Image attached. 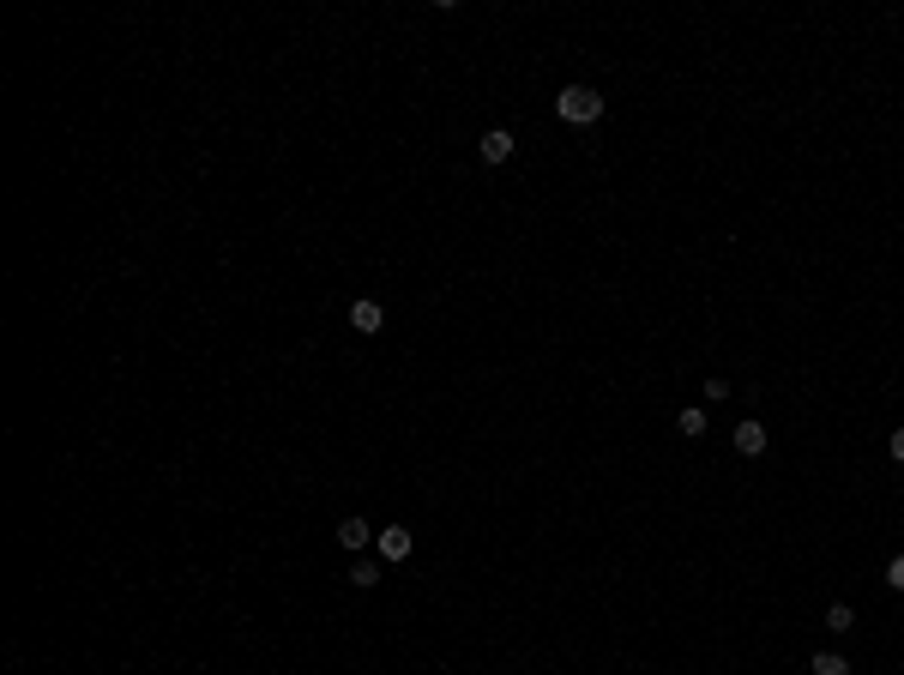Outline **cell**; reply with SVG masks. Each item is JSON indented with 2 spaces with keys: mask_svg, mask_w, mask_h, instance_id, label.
<instances>
[{
  "mask_svg": "<svg viewBox=\"0 0 904 675\" xmlns=\"http://www.w3.org/2000/svg\"><path fill=\"white\" fill-rule=\"evenodd\" d=\"M603 109H609V103H603V91H591V85H567L561 97H555V115H561L567 127H597Z\"/></svg>",
  "mask_w": 904,
  "mask_h": 675,
  "instance_id": "obj_1",
  "label": "cell"
},
{
  "mask_svg": "<svg viewBox=\"0 0 904 675\" xmlns=\"http://www.w3.org/2000/svg\"><path fill=\"white\" fill-rule=\"evenodd\" d=\"M729 440H736V453H742V458H760L772 435L760 428V417H747V422H736V435H729Z\"/></svg>",
  "mask_w": 904,
  "mask_h": 675,
  "instance_id": "obj_2",
  "label": "cell"
},
{
  "mask_svg": "<svg viewBox=\"0 0 904 675\" xmlns=\"http://www.w3.org/2000/svg\"><path fill=\"white\" fill-rule=\"evenodd\" d=\"M350 326H356V332H386V308H380V302H368V296L350 302Z\"/></svg>",
  "mask_w": 904,
  "mask_h": 675,
  "instance_id": "obj_3",
  "label": "cell"
},
{
  "mask_svg": "<svg viewBox=\"0 0 904 675\" xmlns=\"http://www.w3.org/2000/svg\"><path fill=\"white\" fill-rule=\"evenodd\" d=\"M513 145H519V140H513L506 127H488L477 151H482V163H506V158H513Z\"/></svg>",
  "mask_w": 904,
  "mask_h": 675,
  "instance_id": "obj_4",
  "label": "cell"
},
{
  "mask_svg": "<svg viewBox=\"0 0 904 675\" xmlns=\"http://www.w3.org/2000/svg\"><path fill=\"white\" fill-rule=\"evenodd\" d=\"M338 543H344V549H356V555H362V549L374 543V525H368V518H362V513H350V518H344V525H338Z\"/></svg>",
  "mask_w": 904,
  "mask_h": 675,
  "instance_id": "obj_5",
  "label": "cell"
},
{
  "mask_svg": "<svg viewBox=\"0 0 904 675\" xmlns=\"http://www.w3.org/2000/svg\"><path fill=\"white\" fill-rule=\"evenodd\" d=\"M380 555H386V561H404V555H410V531H404V525H386V531H380Z\"/></svg>",
  "mask_w": 904,
  "mask_h": 675,
  "instance_id": "obj_6",
  "label": "cell"
},
{
  "mask_svg": "<svg viewBox=\"0 0 904 675\" xmlns=\"http://www.w3.org/2000/svg\"><path fill=\"white\" fill-rule=\"evenodd\" d=\"M808 675H850V657L844 652H814L808 657Z\"/></svg>",
  "mask_w": 904,
  "mask_h": 675,
  "instance_id": "obj_7",
  "label": "cell"
},
{
  "mask_svg": "<svg viewBox=\"0 0 904 675\" xmlns=\"http://www.w3.org/2000/svg\"><path fill=\"white\" fill-rule=\"evenodd\" d=\"M850 627H856V609H850V603H832V609H826V634H850Z\"/></svg>",
  "mask_w": 904,
  "mask_h": 675,
  "instance_id": "obj_8",
  "label": "cell"
},
{
  "mask_svg": "<svg viewBox=\"0 0 904 675\" xmlns=\"http://www.w3.org/2000/svg\"><path fill=\"white\" fill-rule=\"evenodd\" d=\"M350 585H356V591H374V585H380V567H374V561H356V567H350Z\"/></svg>",
  "mask_w": 904,
  "mask_h": 675,
  "instance_id": "obj_9",
  "label": "cell"
},
{
  "mask_svg": "<svg viewBox=\"0 0 904 675\" xmlns=\"http://www.w3.org/2000/svg\"><path fill=\"white\" fill-rule=\"evenodd\" d=\"M676 428H682V435H705V410H682Z\"/></svg>",
  "mask_w": 904,
  "mask_h": 675,
  "instance_id": "obj_10",
  "label": "cell"
},
{
  "mask_svg": "<svg viewBox=\"0 0 904 675\" xmlns=\"http://www.w3.org/2000/svg\"><path fill=\"white\" fill-rule=\"evenodd\" d=\"M886 585H892V591H904V555L886 561Z\"/></svg>",
  "mask_w": 904,
  "mask_h": 675,
  "instance_id": "obj_11",
  "label": "cell"
},
{
  "mask_svg": "<svg viewBox=\"0 0 904 675\" xmlns=\"http://www.w3.org/2000/svg\"><path fill=\"white\" fill-rule=\"evenodd\" d=\"M729 392H736V386H723V380H705V404H723Z\"/></svg>",
  "mask_w": 904,
  "mask_h": 675,
  "instance_id": "obj_12",
  "label": "cell"
},
{
  "mask_svg": "<svg viewBox=\"0 0 904 675\" xmlns=\"http://www.w3.org/2000/svg\"><path fill=\"white\" fill-rule=\"evenodd\" d=\"M886 453H892V458H899V464H904V428H899V435H892V440H886Z\"/></svg>",
  "mask_w": 904,
  "mask_h": 675,
  "instance_id": "obj_13",
  "label": "cell"
}]
</instances>
